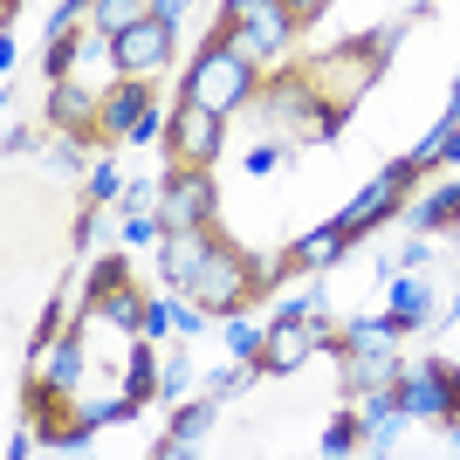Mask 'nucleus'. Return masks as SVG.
Returning <instances> with one entry per match:
<instances>
[{"instance_id": "nucleus-38", "label": "nucleus", "mask_w": 460, "mask_h": 460, "mask_svg": "<svg viewBox=\"0 0 460 460\" xmlns=\"http://www.w3.org/2000/svg\"><path fill=\"white\" fill-rule=\"evenodd\" d=\"M447 447H454V454H460V405H454V412H447Z\"/></svg>"}, {"instance_id": "nucleus-22", "label": "nucleus", "mask_w": 460, "mask_h": 460, "mask_svg": "<svg viewBox=\"0 0 460 460\" xmlns=\"http://www.w3.org/2000/svg\"><path fill=\"white\" fill-rule=\"evenodd\" d=\"M412 165H420V179H426V172H460V117L440 111V124L412 145Z\"/></svg>"}, {"instance_id": "nucleus-34", "label": "nucleus", "mask_w": 460, "mask_h": 460, "mask_svg": "<svg viewBox=\"0 0 460 460\" xmlns=\"http://www.w3.org/2000/svg\"><path fill=\"white\" fill-rule=\"evenodd\" d=\"M282 7H288L296 21H303V28H309V21H323L330 7H337V0H282Z\"/></svg>"}, {"instance_id": "nucleus-7", "label": "nucleus", "mask_w": 460, "mask_h": 460, "mask_svg": "<svg viewBox=\"0 0 460 460\" xmlns=\"http://www.w3.org/2000/svg\"><path fill=\"white\" fill-rule=\"evenodd\" d=\"M220 35L234 41V49H248L261 69H282V62H296V35H303V21L288 14L282 0H269V7H254L248 21H213Z\"/></svg>"}, {"instance_id": "nucleus-24", "label": "nucleus", "mask_w": 460, "mask_h": 460, "mask_svg": "<svg viewBox=\"0 0 460 460\" xmlns=\"http://www.w3.org/2000/svg\"><path fill=\"white\" fill-rule=\"evenodd\" d=\"M275 316H323V275H316V269L282 275V288H275Z\"/></svg>"}, {"instance_id": "nucleus-14", "label": "nucleus", "mask_w": 460, "mask_h": 460, "mask_svg": "<svg viewBox=\"0 0 460 460\" xmlns=\"http://www.w3.org/2000/svg\"><path fill=\"white\" fill-rule=\"evenodd\" d=\"M350 412H358V426H365V447H371V454H399L405 405H399L392 385H378V392H350Z\"/></svg>"}, {"instance_id": "nucleus-16", "label": "nucleus", "mask_w": 460, "mask_h": 460, "mask_svg": "<svg viewBox=\"0 0 460 460\" xmlns=\"http://www.w3.org/2000/svg\"><path fill=\"white\" fill-rule=\"evenodd\" d=\"M96 103H103V90H90L83 76L49 83V124H56V131H83V137H96Z\"/></svg>"}, {"instance_id": "nucleus-8", "label": "nucleus", "mask_w": 460, "mask_h": 460, "mask_svg": "<svg viewBox=\"0 0 460 460\" xmlns=\"http://www.w3.org/2000/svg\"><path fill=\"white\" fill-rule=\"evenodd\" d=\"M172 49H179V28L158 21V14H145L137 28H124V35L111 41V69L117 76H137V83H158L172 69Z\"/></svg>"}, {"instance_id": "nucleus-19", "label": "nucleus", "mask_w": 460, "mask_h": 460, "mask_svg": "<svg viewBox=\"0 0 460 460\" xmlns=\"http://www.w3.org/2000/svg\"><path fill=\"white\" fill-rule=\"evenodd\" d=\"M213 248V227H179L158 241V275H165V288H186V275L199 269V254Z\"/></svg>"}, {"instance_id": "nucleus-15", "label": "nucleus", "mask_w": 460, "mask_h": 460, "mask_svg": "<svg viewBox=\"0 0 460 460\" xmlns=\"http://www.w3.org/2000/svg\"><path fill=\"white\" fill-rule=\"evenodd\" d=\"M405 358L399 344H350L344 350V399L350 392H378V385H399Z\"/></svg>"}, {"instance_id": "nucleus-9", "label": "nucleus", "mask_w": 460, "mask_h": 460, "mask_svg": "<svg viewBox=\"0 0 460 460\" xmlns=\"http://www.w3.org/2000/svg\"><path fill=\"white\" fill-rule=\"evenodd\" d=\"M399 405H405V420H433L447 426V412L460 405V365H440V358H420V365H405L399 371Z\"/></svg>"}, {"instance_id": "nucleus-36", "label": "nucleus", "mask_w": 460, "mask_h": 460, "mask_svg": "<svg viewBox=\"0 0 460 460\" xmlns=\"http://www.w3.org/2000/svg\"><path fill=\"white\" fill-rule=\"evenodd\" d=\"M21 152H35V131H21V124H7V158H21Z\"/></svg>"}, {"instance_id": "nucleus-3", "label": "nucleus", "mask_w": 460, "mask_h": 460, "mask_svg": "<svg viewBox=\"0 0 460 460\" xmlns=\"http://www.w3.org/2000/svg\"><path fill=\"white\" fill-rule=\"evenodd\" d=\"M392 41H399V21H385V28H371V35H350V41H337V49H316V56L303 62V76L316 83L323 103H337V111L350 117V111H358V96L385 76Z\"/></svg>"}, {"instance_id": "nucleus-20", "label": "nucleus", "mask_w": 460, "mask_h": 460, "mask_svg": "<svg viewBox=\"0 0 460 460\" xmlns=\"http://www.w3.org/2000/svg\"><path fill=\"white\" fill-rule=\"evenodd\" d=\"M213 405H220V399H207V392H199V399H192V405H179L172 433H165V440H158L152 454H158V460H186L192 447L207 440V426H213Z\"/></svg>"}, {"instance_id": "nucleus-13", "label": "nucleus", "mask_w": 460, "mask_h": 460, "mask_svg": "<svg viewBox=\"0 0 460 460\" xmlns=\"http://www.w3.org/2000/svg\"><path fill=\"white\" fill-rule=\"evenodd\" d=\"M145 303H152V296H137V275L131 282H111V288H83V316L103 323V330H124V337L145 330Z\"/></svg>"}, {"instance_id": "nucleus-5", "label": "nucleus", "mask_w": 460, "mask_h": 460, "mask_svg": "<svg viewBox=\"0 0 460 460\" xmlns=\"http://www.w3.org/2000/svg\"><path fill=\"white\" fill-rule=\"evenodd\" d=\"M316 350H344V337L330 330V316H275L254 378H288V371H303Z\"/></svg>"}, {"instance_id": "nucleus-10", "label": "nucleus", "mask_w": 460, "mask_h": 460, "mask_svg": "<svg viewBox=\"0 0 460 460\" xmlns=\"http://www.w3.org/2000/svg\"><path fill=\"white\" fill-rule=\"evenodd\" d=\"M220 145H227V117L207 111V103H192V96H179L172 131H165V158H172V165H213Z\"/></svg>"}, {"instance_id": "nucleus-30", "label": "nucleus", "mask_w": 460, "mask_h": 460, "mask_svg": "<svg viewBox=\"0 0 460 460\" xmlns=\"http://www.w3.org/2000/svg\"><path fill=\"white\" fill-rule=\"evenodd\" d=\"M90 199H124V172H117V158H90Z\"/></svg>"}, {"instance_id": "nucleus-17", "label": "nucleus", "mask_w": 460, "mask_h": 460, "mask_svg": "<svg viewBox=\"0 0 460 460\" xmlns=\"http://www.w3.org/2000/svg\"><path fill=\"white\" fill-rule=\"evenodd\" d=\"M405 227L412 234H454L460 227V172H447L433 192L405 199Z\"/></svg>"}, {"instance_id": "nucleus-31", "label": "nucleus", "mask_w": 460, "mask_h": 460, "mask_svg": "<svg viewBox=\"0 0 460 460\" xmlns=\"http://www.w3.org/2000/svg\"><path fill=\"white\" fill-rule=\"evenodd\" d=\"M282 158H288V145H282V137H261V145H248V158H241V165H248V172L254 179H261V172H275V165H282Z\"/></svg>"}, {"instance_id": "nucleus-35", "label": "nucleus", "mask_w": 460, "mask_h": 460, "mask_svg": "<svg viewBox=\"0 0 460 460\" xmlns=\"http://www.w3.org/2000/svg\"><path fill=\"white\" fill-rule=\"evenodd\" d=\"M0 69H7V76H14V69H21V41H14V28L0 35Z\"/></svg>"}, {"instance_id": "nucleus-6", "label": "nucleus", "mask_w": 460, "mask_h": 460, "mask_svg": "<svg viewBox=\"0 0 460 460\" xmlns=\"http://www.w3.org/2000/svg\"><path fill=\"white\" fill-rule=\"evenodd\" d=\"M412 186H420V165H412V152H405V158H392V165H385V172L371 179L365 192H350V207H344V213H330V220H337L350 241H365V234L385 227L392 213H405V192H412Z\"/></svg>"}, {"instance_id": "nucleus-18", "label": "nucleus", "mask_w": 460, "mask_h": 460, "mask_svg": "<svg viewBox=\"0 0 460 460\" xmlns=\"http://www.w3.org/2000/svg\"><path fill=\"white\" fill-rule=\"evenodd\" d=\"M392 323L405 330V337H412V330H433L440 323V303H433V288H426V275L412 269V275H392Z\"/></svg>"}, {"instance_id": "nucleus-4", "label": "nucleus", "mask_w": 460, "mask_h": 460, "mask_svg": "<svg viewBox=\"0 0 460 460\" xmlns=\"http://www.w3.org/2000/svg\"><path fill=\"white\" fill-rule=\"evenodd\" d=\"M179 296H192L207 316H234V309H248L254 296H261V261L213 234V248L199 254V269L186 275V288H179Z\"/></svg>"}, {"instance_id": "nucleus-23", "label": "nucleus", "mask_w": 460, "mask_h": 460, "mask_svg": "<svg viewBox=\"0 0 460 460\" xmlns=\"http://www.w3.org/2000/svg\"><path fill=\"white\" fill-rule=\"evenodd\" d=\"M117 385H124V399H131L137 412H145V405L158 399V385H165V371H158V358H152V337H137V344H131V358H124Z\"/></svg>"}, {"instance_id": "nucleus-2", "label": "nucleus", "mask_w": 460, "mask_h": 460, "mask_svg": "<svg viewBox=\"0 0 460 460\" xmlns=\"http://www.w3.org/2000/svg\"><path fill=\"white\" fill-rule=\"evenodd\" d=\"M261 62L248 56V49H234L220 28H213L199 49H192L186 76H179V96H192V103H207V111L234 117V111H254V96H261Z\"/></svg>"}, {"instance_id": "nucleus-21", "label": "nucleus", "mask_w": 460, "mask_h": 460, "mask_svg": "<svg viewBox=\"0 0 460 460\" xmlns=\"http://www.w3.org/2000/svg\"><path fill=\"white\" fill-rule=\"evenodd\" d=\"M296 269H316V275H330V269H344V254H350V234L337 227V220H323V227H309L303 241H296Z\"/></svg>"}, {"instance_id": "nucleus-28", "label": "nucleus", "mask_w": 460, "mask_h": 460, "mask_svg": "<svg viewBox=\"0 0 460 460\" xmlns=\"http://www.w3.org/2000/svg\"><path fill=\"white\" fill-rule=\"evenodd\" d=\"M365 447V426H358V412H337V420L323 426V454H358Z\"/></svg>"}, {"instance_id": "nucleus-11", "label": "nucleus", "mask_w": 460, "mask_h": 460, "mask_svg": "<svg viewBox=\"0 0 460 460\" xmlns=\"http://www.w3.org/2000/svg\"><path fill=\"white\" fill-rule=\"evenodd\" d=\"M213 165H165V192H158V220L165 234L179 227H213Z\"/></svg>"}, {"instance_id": "nucleus-27", "label": "nucleus", "mask_w": 460, "mask_h": 460, "mask_svg": "<svg viewBox=\"0 0 460 460\" xmlns=\"http://www.w3.org/2000/svg\"><path fill=\"white\" fill-rule=\"evenodd\" d=\"M117 241H124V254H158V241H165V220H158V213H124Z\"/></svg>"}, {"instance_id": "nucleus-25", "label": "nucleus", "mask_w": 460, "mask_h": 460, "mask_svg": "<svg viewBox=\"0 0 460 460\" xmlns=\"http://www.w3.org/2000/svg\"><path fill=\"white\" fill-rule=\"evenodd\" d=\"M152 14V0H90V28L96 35H124V28H137V21Z\"/></svg>"}, {"instance_id": "nucleus-29", "label": "nucleus", "mask_w": 460, "mask_h": 460, "mask_svg": "<svg viewBox=\"0 0 460 460\" xmlns=\"http://www.w3.org/2000/svg\"><path fill=\"white\" fill-rule=\"evenodd\" d=\"M76 28H90V0H62L56 14L41 21V41H56V35H76Z\"/></svg>"}, {"instance_id": "nucleus-40", "label": "nucleus", "mask_w": 460, "mask_h": 460, "mask_svg": "<svg viewBox=\"0 0 460 460\" xmlns=\"http://www.w3.org/2000/svg\"><path fill=\"white\" fill-rule=\"evenodd\" d=\"M454 309H460V261H454Z\"/></svg>"}, {"instance_id": "nucleus-12", "label": "nucleus", "mask_w": 460, "mask_h": 460, "mask_svg": "<svg viewBox=\"0 0 460 460\" xmlns=\"http://www.w3.org/2000/svg\"><path fill=\"white\" fill-rule=\"evenodd\" d=\"M152 103H158L152 83H137V76H111L103 103H96V145H131V131L145 124V111H152Z\"/></svg>"}, {"instance_id": "nucleus-1", "label": "nucleus", "mask_w": 460, "mask_h": 460, "mask_svg": "<svg viewBox=\"0 0 460 460\" xmlns=\"http://www.w3.org/2000/svg\"><path fill=\"white\" fill-rule=\"evenodd\" d=\"M254 111H261V124H269L282 145H296V152H303V145H330V137L350 124L337 103L316 96V83L303 76V62L269 69V76H261V96H254Z\"/></svg>"}, {"instance_id": "nucleus-33", "label": "nucleus", "mask_w": 460, "mask_h": 460, "mask_svg": "<svg viewBox=\"0 0 460 460\" xmlns=\"http://www.w3.org/2000/svg\"><path fill=\"white\" fill-rule=\"evenodd\" d=\"M158 192H165V179H131L124 186V213H158Z\"/></svg>"}, {"instance_id": "nucleus-37", "label": "nucleus", "mask_w": 460, "mask_h": 460, "mask_svg": "<svg viewBox=\"0 0 460 460\" xmlns=\"http://www.w3.org/2000/svg\"><path fill=\"white\" fill-rule=\"evenodd\" d=\"M186 7H192V0H152V14H158V21H172V28L186 21Z\"/></svg>"}, {"instance_id": "nucleus-39", "label": "nucleus", "mask_w": 460, "mask_h": 460, "mask_svg": "<svg viewBox=\"0 0 460 460\" xmlns=\"http://www.w3.org/2000/svg\"><path fill=\"white\" fill-rule=\"evenodd\" d=\"M447 117H460V76H454V103H447Z\"/></svg>"}, {"instance_id": "nucleus-32", "label": "nucleus", "mask_w": 460, "mask_h": 460, "mask_svg": "<svg viewBox=\"0 0 460 460\" xmlns=\"http://www.w3.org/2000/svg\"><path fill=\"white\" fill-rule=\"evenodd\" d=\"M248 371H254V365H248ZM248 371H241V358H234V365H220V371H207V399H234V392L248 385Z\"/></svg>"}, {"instance_id": "nucleus-26", "label": "nucleus", "mask_w": 460, "mask_h": 460, "mask_svg": "<svg viewBox=\"0 0 460 460\" xmlns=\"http://www.w3.org/2000/svg\"><path fill=\"white\" fill-rule=\"evenodd\" d=\"M261 344H269V323H248V309H234L227 316V358L261 365Z\"/></svg>"}]
</instances>
